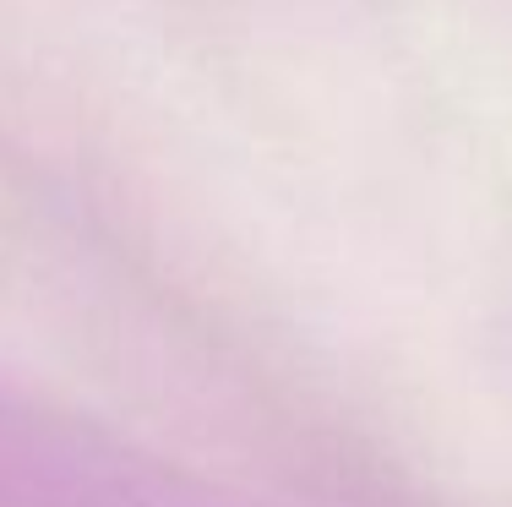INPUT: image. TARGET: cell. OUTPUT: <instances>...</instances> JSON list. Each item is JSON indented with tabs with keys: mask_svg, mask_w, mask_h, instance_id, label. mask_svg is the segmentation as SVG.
<instances>
[{
	"mask_svg": "<svg viewBox=\"0 0 512 507\" xmlns=\"http://www.w3.org/2000/svg\"><path fill=\"white\" fill-rule=\"evenodd\" d=\"M0 507H186L120 448L0 398Z\"/></svg>",
	"mask_w": 512,
	"mask_h": 507,
	"instance_id": "6da1fadb",
	"label": "cell"
}]
</instances>
